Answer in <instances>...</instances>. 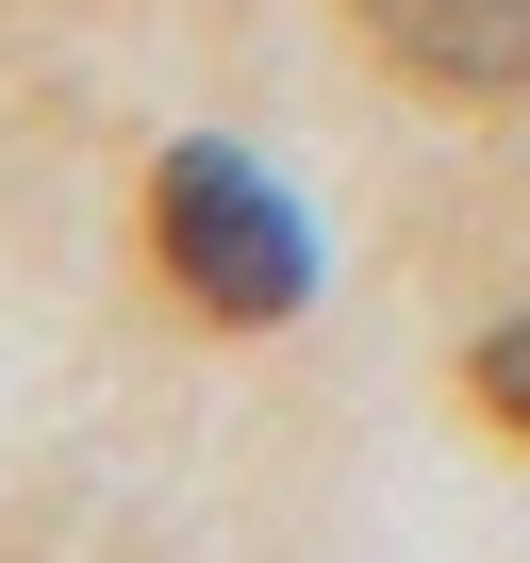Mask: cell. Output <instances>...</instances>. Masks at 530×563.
<instances>
[{
	"instance_id": "obj_2",
	"label": "cell",
	"mask_w": 530,
	"mask_h": 563,
	"mask_svg": "<svg viewBox=\"0 0 530 563\" xmlns=\"http://www.w3.org/2000/svg\"><path fill=\"white\" fill-rule=\"evenodd\" d=\"M365 34L448 100H530V0H365Z\"/></svg>"
},
{
	"instance_id": "obj_3",
	"label": "cell",
	"mask_w": 530,
	"mask_h": 563,
	"mask_svg": "<svg viewBox=\"0 0 530 563\" xmlns=\"http://www.w3.org/2000/svg\"><path fill=\"white\" fill-rule=\"evenodd\" d=\"M464 382H481V415H497V431H530V316H497Z\"/></svg>"
},
{
	"instance_id": "obj_1",
	"label": "cell",
	"mask_w": 530,
	"mask_h": 563,
	"mask_svg": "<svg viewBox=\"0 0 530 563\" xmlns=\"http://www.w3.org/2000/svg\"><path fill=\"white\" fill-rule=\"evenodd\" d=\"M150 249H166V282H183L216 332H283V316L316 299V232H299V199L265 183L249 150H216V133H183V150L150 166Z\"/></svg>"
}]
</instances>
